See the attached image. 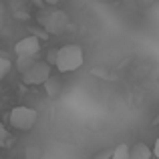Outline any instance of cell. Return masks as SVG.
Here are the masks:
<instances>
[{
  "label": "cell",
  "instance_id": "1",
  "mask_svg": "<svg viewBox=\"0 0 159 159\" xmlns=\"http://www.w3.org/2000/svg\"><path fill=\"white\" fill-rule=\"evenodd\" d=\"M85 62V51L79 44H65L58 48V61L57 69L61 73H73V70L81 69Z\"/></svg>",
  "mask_w": 159,
  "mask_h": 159
},
{
  "label": "cell",
  "instance_id": "2",
  "mask_svg": "<svg viewBox=\"0 0 159 159\" xmlns=\"http://www.w3.org/2000/svg\"><path fill=\"white\" fill-rule=\"evenodd\" d=\"M8 121H10V125L14 129H18V131H30L36 125V121H39V113H36L34 109L26 107V105H18L10 111Z\"/></svg>",
  "mask_w": 159,
  "mask_h": 159
},
{
  "label": "cell",
  "instance_id": "3",
  "mask_svg": "<svg viewBox=\"0 0 159 159\" xmlns=\"http://www.w3.org/2000/svg\"><path fill=\"white\" fill-rule=\"evenodd\" d=\"M51 66L52 65H48L47 61H36V65L32 66L28 73L22 75V81L26 83V85H44V83L52 77Z\"/></svg>",
  "mask_w": 159,
  "mask_h": 159
},
{
  "label": "cell",
  "instance_id": "4",
  "mask_svg": "<svg viewBox=\"0 0 159 159\" xmlns=\"http://www.w3.org/2000/svg\"><path fill=\"white\" fill-rule=\"evenodd\" d=\"M16 57H39L40 52V39L39 36H24L14 44Z\"/></svg>",
  "mask_w": 159,
  "mask_h": 159
},
{
  "label": "cell",
  "instance_id": "5",
  "mask_svg": "<svg viewBox=\"0 0 159 159\" xmlns=\"http://www.w3.org/2000/svg\"><path fill=\"white\" fill-rule=\"evenodd\" d=\"M40 22L44 24V28H47L48 32L58 34V32H62L66 28V24H69V16H66L62 10H52L51 14H47Z\"/></svg>",
  "mask_w": 159,
  "mask_h": 159
},
{
  "label": "cell",
  "instance_id": "6",
  "mask_svg": "<svg viewBox=\"0 0 159 159\" xmlns=\"http://www.w3.org/2000/svg\"><path fill=\"white\" fill-rule=\"evenodd\" d=\"M151 157L155 155H153V149L147 143L139 141V143L131 145V159H151Z\"/></svg>",
  "mask_w": 159,
  "mask_h": 159
},
{
  "label": "cell",
  "instance_id": "7",
  "mask_svg": "<svg viewBox=\"0 0 159 159\" xmlns=\"http://www.w3.org/2000/svg\"><path fill=\"white\" fill-rule=\"evenodd\" d=\"M44 91H47V95H48L51 99H57L58 95L62 93V83L51 77V79H48L47 83H44Z\"/></svg>",
  "mask_w": 159,
  "mask_h": 159
},
{
  "label": "cell",
  "instance_id": "8",
  "mask_svg": "<svg viewBox=\"0 0 159 159\" xmlns=\"http://www.w3.org/2000/svg\"><path fill=\"white\" fill-rule=\"evenodd\" d=\"M34 65H36V57H16V69H18L20 75L28 73Z\"/></svg>",
  "mask_w": 159,
  "mask_h": 159
},
{
  "label": "cell",
  "instance_id": "9",
  "mask_svg": "<svg viewBox=\"0 0 159 159\" xmlns=\"http://www.w3.org/2000/svg\"><path fill=\"white\" fill-rule=\"evenodd\" d=\"M113 159H131V147H129L127 143H119L115 147Z\"/></svg>",
  "mask_w": 159,
  "mask_h": 159
},
{
  "label": "cell",
  "instance_id": "10",
  "mask_svg": "<svg viewBox=\"0 0 159 159\" xmlns=\"http://www.w3.org/2000/svg\"><path fill=\"white\" fill-rule=\"evenodd\" d=\"M24 155H26V159H39L43 155V151H40V147H26L24 149Z\"/></svg>",
  "mask_w": 159,
  "mask_h": 159
},
{
  "label": "cell",
  "instance_id": "11",
  "mask_svg": "<svg viewBox=\"0 0 159 159\" xmlns=\"http://www.w3.org/2000/svg\"><path fill=\"white\" fill-rule=\"evenodd\" d=\"M10 66H12V62L8 61L6 57H2V58H0V77H6V75H8V70H10Z\"/></svg>",
  "mask_w": 159,
  "mask_h": 159
},
{
  "label": "cell",
  "instance_id": "12",
  "mask_svg": "<svg viewBox=\"0 0 159 159\" xmlns=\"http://www.w3.org/2000/svg\"><path fill=\"white\" fill-rule=\"evenodd\" d=\"M113 153H115V147H109L105 151L95 153V159H113Z\"/></svg>",
  "mask_w": 159,
  "mask_h": 159
},
{
  "label": "cell",
  "instance_id": "13",
  "mask_svg": "<svg viewBox=\"0 0 159 159\" xmlns=\"http://www.w3.org/2000/svg\"><path fill=\"white\" fill-rule=\"evenodd\" d=\"M57 61H58V48H57V51H54V48H52V51H48L47 62H48V65H54V66H57Z\"/></svg>",
  "mask_w": 159,
  "mask_h": 159
},
{
  "label": "cell",
  "instance_id": "14",
  "mask_svg": "<svg viewBox=\"0 0 159 159\" xmlns=\"http://www.w3.org/2000/svg\"><path fill=\"white\" fill-rule=\"evenodd\" d=\"M153 155H155V159H159V137L155 139V145H153Z\"/></svg>",
  "mask_w": 159,
  "mask_h": 159
},
{
  "label": "cell",
  "instance_id": "15",
  "mask_svg": "<svg viewBox=\"0 0 159 159\" xmlns=\"http://www.w3.org/2000/svg\"><path fill=\"white\" fill-rule=\"evenodd\" d=\"M32 4H34V6H39V8H44L47 6V2H44V0H30Z\"/></svg>",
  "mask_w": 159,
  "mask_h": 159
},
{
  "label": "cell",
  "instance_id": "16",
  "mask_svg": "<svg viewBox=\"0 0 159 159\" xmlns=\"http://www.w3.org/2000/svg\"><path fill=\"white\" fill-rule=\"evenodd\" d=\"M44 2H47L48 6H54V4H58V2H61V0H44Z\"/></svg>",
  "mask_w": 159,
  "mask_h": 159
}]
</instances>
